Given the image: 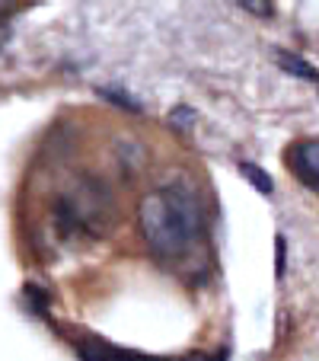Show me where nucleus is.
<instances>
[{"mask_svg":"<svg viewBox=\"0 0 319 361\" xmlns=\"http://www.w3.org/2000/svg\"><path fill=\"white\" fill-rule=\"evenodd\" d=\"M137 221L147 246L166 262H179L201 246L204 208L185 185H160L137 204Z\"/></svg>","mask_w":319,"mask_h":361,"instance_id":"obj_1","label":"nucleus"},{"mask_svg":"<svg viewBox=\"0 0 319 361\" xmlns=\"http://www.w3.org/2000/svg\"><path fill=\"white\" fill-rule=\"evenodd\" d=\"M80 358L83 361H227V355L218 352V355H185V358H154V355L109 345V342H102V339H83Z\"/></svg>","mask_w":319,"mask_h":361,"instance_id":"obj_2","label":"nucleus"},{"mask_svg":"<svg viewBox=\"0 0 319 361\" xmlns=\"http://www.w3.org/2000/svg\"><path fill=\"white\" fill-rule=\"evenodd\" d=\"M287 166H291V173L304 185L319 189V137L291 144V150H287Z\"/></svg>","mask_w":319,"mask_h":361,"instance_id":"obj_3","label":"nucleus"},{"mask_svg":"<svg viewBox=\"0 0 319 361\" xmlns=\"http://www.w3.org/2000/svg\"><path fill=\"white\" fill-rule=\"evenodd\" d=\"M239 173H243V176L249 179V183L256 185L258 192H262V195H272V192H275L272 176H268V173H265L262 166H256V164H246V160H243V164H239Z\"/></svg>","mask_w":319,"mask_h":361,"instance_id":"obj_4","label":"nucleus"},{"mask_svg":"<svg viewBox=\"0 0 319 361\" xmlns=\"http://www.w3.org/2000/svg\"><path fill=\"white\" fill-rule=\"evenodd\" d=\"M278 64H281L284 71H291V74H297V77H306V80H319V71L310 68L306 61H300V58L291 55V51H278Z\"/></svg>","mask_w":319,"mask_h":361,"instance_id":"obj_5","label":"nucleus"},{"mask_svg":"<svg viewBox=\"0 0 319 361\" xmlns=\"http://www.w3.org/2000/svg\"><path fill=\"white\" fill-rule=\"evenodd\" d=\"M284 272H287V240L284 233H278L275 237V275L284 279Z\"/></svg>","mask_w":319,"mask_h":361,"instance_id":"obj_6","label":"nucleus"},{"mask_svg":"<svg viewBox=\"0 0 319 361\" xmlns=\"http://www.w3.org/2000/svg\"><path fill=\"white\" fill-rule=\"evenodd\" d=\"M239 7H246V10H252V13H262V16H268L272 13V4H249V0H243V4H239Z\"/></svg>","mask_w":319,"mask_h":361,"instance_id":"obj_7","label":"nucleus"}]
</instances>
